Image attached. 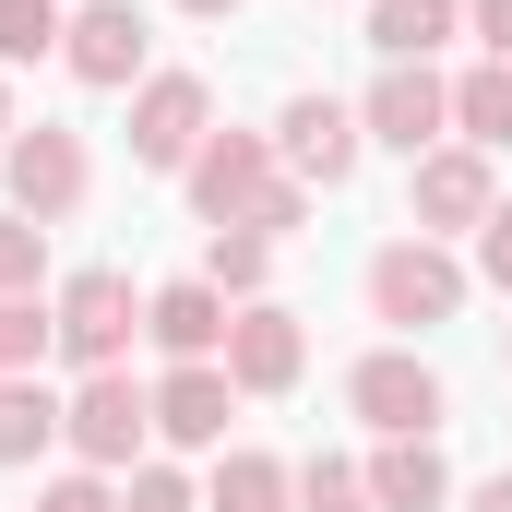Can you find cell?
I'll list each match as a JSON object with an SVG mask.
<instances>
[{
  "mask_svg": "<svg viewBox=\"0 0 512 512\" xmlns=\"http://www.w3.org/2000/svg\"><path fill=\"white\" fill-rule=\"evenodd\" d=\"M453 24H465V0H370V48L382 60H429Z\"/></svg>",
  "mask_w": 512,
  "mask_h": 512,
  "instance_id": "17",
  "label": "cell"
},
{
  "mask_svg": "<svg viewBox=\"0 0 512 512\" xmlns=\"http://www.w3.org/2000/svg\"><path fill=\"white\" fill-rule=\"evenodd\" d=\"M48 346H60V322H48V298H0V382H12V370H36Z\"/></svg>",
  "mask_w": 512,
  "mask_h": 512,
  "instance_id": "22",
  "label": "cell"
},
{
  "mask_svg": "<svg viewBox=\"0 0 512 512\" xmlns=\"http://www.w3.org/2000/svg\"><path fill=\"white\" fill-rule=\"evenodd\" d=\"M48 441H60V393L36 382V370H12L0 382V465H36Z\"/></svg>",
  "mask_w": 512,
  "mask_h": 512,
  "instance_id": "16",
  "label": "cell"
},
{
  "mask_svg": "<svg viewBox=\"0 0 512 512\" xmlns=\"http://www.w3.org/2000/svg\"><path fill=\"white\" fill-rule=\"evenodd\" d=\"M120 512H203V489H191L179 465H131V489H120Z\"/></svg>",
  "mask_w": 512,
  "mask_h": 512,
  "instance_id": "25",
  "label": "cell"
},
{
  "mask_svg": "<svg viewBox=\"0 0 512 512\" xmlns=\"http://www.w3.org/2000/svg\"><path fill=\"white\" fill-rule=\"evenodd\" d=\"M358 131L393 143V155H429V143L453 131V84H441L429 60H382V84L358 96Z\"/></svg>",
  "mask_w": 512,
  "mask_h": 512,
  "instance_id": "10",
  "label": "cell"
},
{
  "mask_svg": "<svg viewBox=\"0 0 512 512\" xmlns=\"http://www.w3.org/2000/svg\"><path fill=\"white\" fill-rule=\"evenodd\" d=\"M453 131L489 155V143H512V60H477L465 84H453Z\"/></svg>",
  "mask_w": 512,
  "mask_h": 512,
  "instance_id": "20",
  "label": "cell"
},
{
  "mask_svg": "<svg viewBox=\"0 0 512 512\" xmlns=\"http://www.w3.org/2000/svg\"><path fill=\"white\" fill-rule=\"evenodd\" d=\"M179 12H239V0H179Z\"/></svg>",
  "mask_w": 512,
  "mask_h": 512,
  "instance_id": "31",
  "label": "cell"
},
{
  "mask_svg": "<svg viewBox=\"0 0 512 512\" xmlns=\"http://www.w3.org/2000/svg\"><path fill=\"white\" fill-rule=\"evenodd\" d=\"M12 131H24V120H12V84H0V143H12Z\"/></svg>",
  "mask_w": 512,
  "mask_h": 512,
  "instance_id": "30",
  "label": "cell"
},
{
  "mask_svg": "<svg viewBox=\"0 0 512 512\" xmlns=\"http://www.w3.org/2000/svg\"><path fill=\"white\" fill-rule=\"evenodd\" d=\"M203 512H298V477H286L274 453H227L215 489H203Z\"/></svg>",
  "mask_w": 512,
  "mask_h": 512,
  "instance_id": "18",
  "label": "cell"
},
{
  "mask_svg": "<svg viewBox=\"0 0 512 512\" xmlns=\"http://www.w3.org/2000/svg\"><path fill=\"white\" fill-rule=\"evenodd\" d=\"M143 12L131 0H84L72 24H60V60H72V84H96V96H120V84H143Z\"/></svg>",
  "mask_w": 512,
  "mask_h": 512,
  "instance_id": "11",
  "label": "cell"
},
{
  "mask_svg": "<svg viewBox=\"0 0 512 512\" xmlns=\"http://www.w3.org/2000/svg\"><path fill=\"white\" fill-rule=\"evenodd\" d=\"M227 417H239L227 358H179V370L155 382V441H179V453H215V441H227Z\"/></svg>",
  "mask_w": 512,
  "mask_h": 512,
  "instance_id": "12",
  "label": "cell"
},
{
  "mask_svg": "<svg viewBox=\"0 0 512 512\" xmlns=\"http://www.w3.org/2000/svg\"><path fill=\"white\" fill-rule=\"evenodd\" d=\"M60 24H72L60 0H0V72H12V60H48V48H60Z\"/></svg>",
  "mask_w": 512,
  "mask_h": 512,
  "instance_id": "21",
  "label": "cell"
},
{
  "mask_svg": "<svg viewBox=\"0 0 512 512\" xmlns=\"http://www.w3.org/2000/svg\"><path fill=\"white\" fill-rule=\"evenodd\" d=\"M453 310H465V262L441 251V239H382V251H370V322L429 334V322H453Z\"/></svg>",
  "mask_w": 512,
  "mask_h": 512,
  "instance_id": "2",
  "label": "cell"
},
{
  "mask_svg": "<svg viewBox=\"0 0 512 512\" xmlns=\"http://www.w3.org/2000/svg\"><path fill=\"white\" fill-rule=\"evenodd\" d=\"M0 179H12V215H36V227H60V215H84V191H96V155H84V131H12L0 143Z\"/></svg>",
  "mask_w": 512,
  "mask_h": 512,
  "instance_id": "4",
  "label": "cell"
},
{
  "mask_svg": "<svg viewBox=\"0 0 512 512\" xmlns=\"http://www.w3.org/2000/svg\"><path fill=\"white\" fill-rule=\"evenodd\" d=\"M298 512H382L358 465H298Z\"/></svg>",
  "mask_w": 512,
  "mask_h": 512,
  "instance_id": "24",
  "label": "cell"
},
{
  "mask_svg": "<svg viewBox=\"0 0 512 512\" xmlns=\"http://www.w3.org/2000/svg\"><path fill=\"white\" fill-rule=\"evenodd\" d=\"M477 274L512 298V203H489V227H477Z\"/></svg>",
  "mask_w": 512,
  "mask_h": 512,
  "instance_id": "27",
  "label": "cell"
},
{
  "mask_svg": "<svg viewBox=\"0 0 512 512\" xmlns=\"http://www.w3.org/2000/svg\"><path fill=\"white\" fill-rule=\"evenodd\" d=\"M36 274H48V227L0 203V298H36Z\"/></svg>",
  "mask_w": 512,
  "mask_h": 512,
  "instance_id": "23",
  "label": "cell"
},
{
  "mask_svg": "<svg viewBox=\"0 0 512 512\" xmlns=\"http://www.w3.org/2000/svg\"><path fill=\"white\" fill-rule=\"evenodd\" d=\"M203 131H215L203 72H143V84H131V167H191Z\"/></svg>",
  "mask_w": 512,
  "mask_h": 512,
  "instance_id": "7",
  "label": "cell"
},
{
  "mask_svg": "<svg viewBox=\"0 0 512 512\" xmlns=\"http://www.w3.org/2000/svg\"><path fill=\"white\" fill-rule=\"evenodd\" d=\"M143 429H155V393L131 382V370H84V393L60 405V441H72V465H96V477L143 465Z\"/></svg>",
  "mask_w": 512,
  "mask_h": 512,
  "instance_id": "3",
  "label": "cell"
},
{
  "mask_svg": "<svg viewBox=\"0 0 512 512\" xmlns=\"http://www.w3.org/2000/svg\"><path fill=\"white\" fill-rule=\"evenodd\" d=\"M358 477H370V501H382V512H441V501H453V465H441V441H382Z\"/></svg>",
  "mask_w": 512,
  "mask_h": 512,
  "instance_id": "15",
  "label": "cell"
},
{
  "mask_svg": "<svg viewBox=\"0 0 512 512\" xmlns=\"http://www.w3.org/2000/svg\"><path fill=\"white\" fill-rule=\"evenodd\" d=\"M298 370H310V334H298V310L251 298V310L227 322V382H239V393H286Z\"/></svg>",
  "mask_w": 512,
  "mask_h": 512,
  "instance_id": "13",
  "label": "cell"
},
{
  "mask_svg": "<svg viewBox=\"0 0 512 512\" xmlns=\"http://www.w3.org/2000/svg\"><path fill=\"white\" fill-rule=\"evenodd\" d=\"M262 274H274V239H262V227H215V251H203V286H215L227 310H251V298H262Z\"/></svg>",
  "mask_w": 512,
  "mask_h": 512,
  "instance_id": "19",
  "label": "cell"
},
{
  "mask_svg": "<svg viewBox=\"0 0 512 512\" xmlns=\"http://www.w3.org/2000/svg\"><path fill=\"white\" fill-rule=\"evenodd\" d=\"M36 512H120V489H108L96 465H72V477H48V489H36Z\"/></svg>",
  "mask_w": 512,
  "mask_h": 512,
  "instance_id": "26",
  "label": "cell"
},
{
  "mask_svg": "<svg viewBox=\"0 0 512 512\" xmlns=\"http://www.w3.org/2000/svg\"><path fill=\"white\" fill-rule=\"evenodd\" d=\"M489 203H501V191H489V155H477V143H429L417 179H405V227H417V239L489 227Z\"/></svg>",
  "mask_w": 512,
  "mask_h": 512,
  "instance_id": "9",
  "label": "cell"
},
{
  "mask_svg": "<svg viewBox=\"0 0 512 512\" xmlns=\"http://www.w3.org/2000/svg\"><path fill=\"white\" fill-rule=\"evenodd\" d=\"M346 405H358V417H370L382 441H429L453 393H441V370H429L417 346H370V358L346 370Z\"/></svg>",
  "mask_w": 512,
  "mask_h": 512,
  "instance_id": "5",
  "label": "cell"
},
{
  "mask_svg": "<svg viewBox=\"0 0 512 512\" xmlns=\"http://www.w3.org/2000/svg\"><path fill=\"white\" fill-rule=\"evenodd\" d=\"M465 24L489 36V60H512V0H465Z\"/></svg>",
  "mask_w": 512,
  "mask_h": 512,
  "instance_id": "28",
  "label": "cell"
},
{
  "mask_svg": "<svg viewBox=\"0 0 512 512\" xmlns=\"http://www.w3.org/2000/svg\"><path fill=\"white\" fill-rule=\"evenodd\" d=\"M358 108L346 96H286V120H274V155H286V179L298 191H346L358 179Z\"/></svg>",
  "mask_w": 512,
  "mask_h": 512,
  "instance_id": "8",
  "label": "cell"
},
{
  "mask_svg": "<svg viewBox=\"0 0 512 512\" xmlns=\"http://www.w3.org/2000/svg\"><path fill=\"white\" fill-rule=\"evenodd\" d=\"M465 512H512V477H477V489H465Z\"/></svg>",
  "mask_w": 512,
  "mask_h": 512,
  "instance_id": "29",
  "label": "cell"
},
{
  "mask_svg": "<svg viewBox=\"0 0 512 512\" xmlns=\"http://www.w3.org/2000/svg\"><path fill=\"white\" fill-rule=\"evenodd\" d=\"M191 179V215L203 227H262L298 179H286V155H274V131H203V155L179 167Z\"/></svg>",
  "mask_w": 512,
  "mask_h": 512,
  "instance_id": "1",
  "label": "cell"
},
{
  "mask_svg": "<svg viewBox=\"0 0 512 512\" xmlns=\"http://www.w3.org/2000/svg\"><path fill=\"white\" fill-rule=\"evenodd\" d=\"M48 322H60V358L72 370H120L131 358V334H143V298H131V274H72L60 298H48Z\"/></svg>",
  "mask_w": 512,
  "mask_h": 512,
  "instance_id": "6",
  "label": "cell"
},
{
  "mask_svg": "<svg viewBox=\"0 0 512 512\" xmlns=\"http://www.w3.org/2000/svg\"><path fill=\"white\" fill-rule=\"evenodd\" d=\"M227 322H239V310H227L203 274H179V286H155V298H143V334H155L167 358H227Z\"/></svg>",
  "mask_w": 512,
  "mask_h": 512,
  "instance_id": "14",
  "label": "cell"
}]
</instances>
